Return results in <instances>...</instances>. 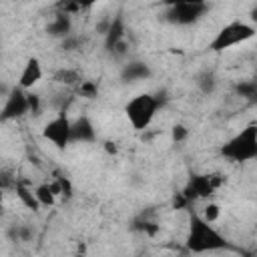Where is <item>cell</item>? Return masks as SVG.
I'll list each match as a JSON object with an SVG mask.
<instances>
[{
  "label": "cell",
  "mask_w": 257,
  "mask_h": 257,
  "mask_svg": "<svg viewBox=\"0 0 257 257\" xmlns=\"http://www.w3.org/2000/svg\"><path fill=\"white\" fill-rule=\"evenodd\" d=\"M14 233H16V239H20V241H30L34 237V229L28 225H18L14 229Z\"/></svg>",
  "instance_id": "obj_25"
},
{
  "label": "cell",
  "mask_w": 257,
  "mask_h": 257,
  "mask_svg": "<svg viewBox=\"0 0 257 257\" xmlns=\"http://www.w3.org/2000/svg\"><path fill=\"white\" fill-rule=\"evenodd\" d=\"M104 151H106L108 155H116V145H114L112 141H104Z\"/></svg>",
  "instance_id": "obj_27"
},
{
  "label": "cell",
  "mask_w": 257,
  "mask_h": 257,
  "mask_svg": "<svg viewBox=\"0 0 257 257\" xmlns=\"http://www.w3.org/2000/svg\"><path fill=\"white\" fill-rule=\"evenodd\" d=\"M124 32H126V24H124V16L118 12L110 18V26H108V32L104 36V50L110 54L114 50L116 44H120L124 40Z\"/></svg>",
  "instance_id": "obj_11"
},
{
  "label": "cell",
  "mask_w": 257,
  "mask_h": 257,
  "mask_svg": "<svg viewBox=\"0 0 257 257\" xmlns=\"http://www.w3.org/2000/svg\"><path fill=\"white\" fill-rule=\"evenodd\" d=\"M235 92L247 100H253L255 98V92H257V80H241L235 84Z\"/></svg>",
  "instance_id": "obj_18"
},
{
  "label": "cell",
  "mask_w": 257,
  "mask_h": 257,
  "mask_svg": "<svg viewBox=\"0 0 257 257\" xmlns=\"http://www.w3.org/2000/svg\"><path fill=\"white\" fill-rule=\"evenodd\" d=\"M189 205H191V201H189V197L183 191L173 197V209H187Z\"/></svg>",
  "instance_id": "obj_26"
},
{
  "label": "cell",
  "mask_w": 257,
  "mask_h": 257,
  "mask_svg": "<svg viewBox=\"0 0 257 257\" xmlns=\"http://www.w3.org/2000/svg\"><path fill=\"white\" fill-rule=\"evenodd\" d=\"M60 48H62L64 52L78 50V48H80V38H78V36H74V34H70L68 38H64V40L60 42Z\"/></svg>",
  "instance_id": "obj_24"
},
{
  "label": "cell",
  "mask_w": 257,
  "mask_h": 257,
  "mask_svg": "<svg viewBox=\"0 0 257 257\" xmlns=\"http://www.w3.org/2000/svg\"><path fill=\"white\" fill-rule=\"evenodd\" d=\"M161 104L163 100L157 94L139 92L133 98H128V102L124 104V114L135 131H145L155 120V114L161 108Z\"/></svg>",
  "instance_id": "obj_3"
},
{
  "label": "cell",
  "mask_w": 257,
  "mask_h": 257,
  "mask_svg": "<svg viewBox=\"0 0 257 257\" xmlns=\"http://www.w3.org/2000/svg\"><path fill=\"white\" fill-rule=\"evenodd\" d=\"M153 74L151 66L141 60H126L120 68V80L122 82H139Z\"/></svg>",
  "instance_id": "obj_12"
},
{
  "label": "cell",
  "mask_w": 257,
  "mask_h": 257,
  "mask_svg": "<svg viewBox=\"0 0 257 257\" xmlns=\"http://www.w3.org/2000/svg\"><path fill=\"white\" fill-rule=\"evenodd\" d=\"M209 12V4L203 0H183L169 4L165 12V20L177 26H191L199 22Z\"/></svg>",
  "instance_id": "obj_5"
},
{
  "label": "cell",
  "mask_w": 257,
  "mask_h": 257,
  "mask_svg": "<svg viewBox=\"0 0 257 257\" xmlns=\"http://www.w3.org/2000/svg\"><path fill=\"white\" fill-rule=\"evenodd\" d=\"M52 80L56 82V84H62V86H68V88H76L80 82H82V76H80V72L76 70V68H68V66H62V68H58L54 74H52Z\"/></svg>",
  "instance_id": "obj_15"
},
{
  "label": "cell",
  "mask_w": 257,
  "mask_h": 257,
  "mask_svg": "<svg viewBox=\"0 0 257 257\" xmlns=\"http://www.w3.org/2000/svg\"><path fill=\"white\" fill-rule=\"evenodd\" d=\"M257 34V28L251 22L245 20H233L229 24H225L209 42V52H225L237 44H243L247 40H251Z\"/></svg>",
  "instance_id": "obj_4"
},
{
  "label": "cell",
  "mask_w": 257,
  "mask_h": 257,
  "mask_svg": "<svg viewBox=\"0 0 257 257\" xmlns=\"http://www.w3.org/2000/svg\"><path fill=\"white\" fill-rule=\"evenodd\" d=\"M70 128H72V120L68 118L66 110H58V114L54 118H50L44 128H42V137L52 143L56 149L64 151L72 141H70Z\"/></svg>",
  "instance_id": "obj_6"
},
{
  "label": "cell",
  "mask_w": 257,
  "mask_h": 257,
  "mask_svg": "<svg viewBox=\"0 0 257 257\" xmlns=\"http://www.w3.org/2000/svg\"><path fill=\"white\" fill-rule=\"evenodd\" d=\"M223 179L219 175H191L183 193L189 197V201H197V199H211L215 195V191L221 187Z\"/></svg>",
  "instance_id": "obj_8"
},
{
  "label": "cell",
  "mask_w": 257,
  "mask_h": 257,
  "mask_svg": "<svg viewBox=\"0 0 257 257\" xmlns=\"http://www.w3.org/2000/svg\"><path fill=\"white\" fill-rule=\"evenodd\" d=\"M195 84L199 86V90H201L203 94H213L215 88H217V76H215L211 70H203V72L197 74Z\"/></svg>",
  "instance_id": "obj_16"
},
{
  "label": "cell",
  "mask_w": 257,
  "mask_h": 257,
  "mask_svg": "<svg viewBox=\"0 0 257 257\" xmlns=\"http://www.w3.org/2000/svg\"><path fill=\"white\" fill-rule=\"evenodd\" d=\"M70 141L72 143H94L96 141V128L88 116H78L72 120L70 128Z\"/></svg>",
  "instance_id": "obj_10"
},
{
  "label": "cell",
  "mask_w": 257,
  "mask_h": 257,
  "mask_svg": "<svg viewBox=\"0 0 257 257\" xmlns=\"http://www.w3.org/2000/svg\"><path fill=\"white\" fill-rule=\"evenodd\" d=\"M185 247L189 253H211V251H237L229 239L213 227V223L205 221L203 215L191 213L189 215V229L185 237Z\"/></svg>",
  "instance_id": "obj_1"
},
{
  "label": "cell",
  "mask_w": 257,
  "mask_h": 257,
  "mask_svg": "<svg viewBox=\"0 0 257 257\" xmlns=\"http://www.w3.org/2000/svg\"><path fill=\"white\" fill-rule=\"evenodd\" d=\"M72 32V18L64 12H58L56 16H52V20L46 24V34L52 38H68Z\"/></svg>",
  "instance_id": "obj_13"
},
{
  "label": "cell",
  "mask_w": 257,
  "mask_h": 257,
  "mask_svg": "<svg viewBox=\"0 0 257 257\" xmlns=\"http://www.w3.org/2000/svg\"><path fill=\"white\" fill-rule=\"evenodd\" d=\"M42 74L44 72H42L40 60L36 56H30V58H26V62L22 66V72L18 76V86L24 90H30L34 84H38L42 80Z\"/></svg>",
  "instance_id": "obj_9"
},
{
  "label": "cell",
  "mask_w": 257,
  "mask_h": 257,
  "mask_svg": "<svg viewBox=\"0 0 257 257\" xmlns=\"http://www.w3.org/2000/svg\"><path fill=\"white\" fill-rule=\"evenodd\" d=\"M76 94L82 98H96L98 96V84L94 80H82L76 86Z\"/></svg>",
  "instance_id": "obj_19"
},
{
  "label": "cell",
  "mask_w": 257,
  "mask_h": 257,
  "mask_svg": "<svg viewBox=\"0 0 257 257\" xmlns=\"http://www.w3.org/2000/svg\"><path fill=\"white\" fill-rule=\"evenodd\" d=\"M219 153L231 163L257 161V122L245 124L237 135L221 145Z\"/></svg>",
  "instance_id": "obj_2"
},
{
  "label": "cell",
  "mask_w": 257,
  "mask_h": 257,
  "mask_svg": "<svg viewBox=\"0 0 257 257\" xmlns=\"http://www.w3.org/2000/svg\"><path fill=\"white\" fill-rule=\"evenodd\" d=\"M219 215H221V207L217 205V203H207L205 205V209H203V219L205 221H209V223H215L217 219H219Z\"/></svg>",
  "instance_id": "obj_21"
},
{
  "label": "cell",
  "mask_w": 257,
  "mask_h": 257,
  "mask_svg": "<svg viewBox=\"0 0 257 257\" xmlns=\"http://www.w3.org/2000/svg\"><path fill=\"white\" fill-rule=\"evenodd\" d=\"M253 102H257V92H255V98H253Z\"/></svg>",
  "instance_id": "obj_30"
},
{
  "label": "cell",
  "mask_w": 257,
  "mask_h": 257,
  "mask_svg": "<svg viewBox=\"0 0 257 257\" xmlns=\"http://www.w3.org/2000/svg\"><path fill=\"white\" fill-rule=\"evenodd\" d=\"M74 257H86V253H84V245H78V251L74 253Z\"/></svg>",
  "instance_id": "obj_29"
},
{
  "label": "cell",
  "mask_w": 257,
  "mask_h": 257,
  "mask_svg": "<svg viewBox=\"0 0 257 257\" xmlns=\"http://www.w3.org/2000/svg\"><path fill=\"white\" fill-rule=\"evenodd\" d=\"M187 137H189V128H187L185 124H181V122L173 124V128H171V139H173V143H183V141H187Z\"/></svg>",
  "instance_id": "obj_22"
},
{
  "label": "cell",
  "mask_w": 257,
  "mask_h": 257,
  "mask_svg": "<svg viewBox=\"0 0 257 257\" xmlns=\"http://www.w3.org/2000/svg\"><path fill=\"white\" fill-rule=\"evenodd\" d=\"M34 195H36L40 207H52L56 203V195H54L50 183H42V185L34 187Z\"/></svg>",
  "instance_id": "obj_17"
},
{
  "label": "cell",
  "mask_w": 257,
  "mask_h": 257,
  "mask_svg": "<svg viewBox=\"0 0 257 257\" xmlns=\"http://www.w3.org/2000/svg\"><path fill=\"white\" fill-rule=\"evenodd\" d=\"M28 106H30V114H40L42 110V100H40V94L28 90Z\"/></svg>",
  "instance_id": "obj_23"
},
{
  "label": "cell",
  "mask_w": 257,
  "mask_h": 257,
  "mask_svg": "<svg viewBox=\"0 0 257 257\" xmlns=\"http://www.w3.org/2000/svg\"><path fill=\"white\" fill-rule=\"evenodd\" d=\"M54 181H58V185H60V191H62V199L64 201H68L70 197H72V193H74V189H72V183H70V179L66 177V175H62V173H54Z\"/></svg>",
  "instance_id": "obj_20"
},
{
  "label": "cell",
  "mask_w": 257,
  "mask_h": 257,
  "mask_svg": "<svg viewBox=\"0 0 257 257\" xmlns=\"http://www.w3.org/2000/svg\"><path fill=\"white\" fill-rule=\"evenodd\" d=\"M30 114V106H28V90L20 88L18 84H14L8 92H6V100L0 112V122H8V120H18L22 116Z\"/></svg>",
  "instance_id": "obj_7"
},
{
  "label": "cell",
  "mask_w": 257,
  "mask_h": 257,
  "mask_svg": "<svg viewBox=\"0 0 257 257\" xmlns=\"http://www.w3.org/2000/svg\"><path fill=\"white\" fill-rule=\"evenodd\" d=\"M249 18H251V24L257 28V4L251 6V10H249Z\"/></svg>",
  "instance_id": "obj_28"
},
{
  "label": "cell",
  "mask_w": 257,
  "mask_h": 257,
  "mask_svg": "<svg viewBox=\"0 0 257 257\" xmlns=\"http://www.w3.org/2000/svg\"><path fill=\"white\" fill-rule=\"evenodd\" d=\"M14 193H16V197H18V201H20L26 209H30V211H38V209H40V203H38V199H36V195H34V189L28 187L24 181H18V183H16Z\"/></svg>",
  "instance_id": "obj_14"
}]
</instances>
